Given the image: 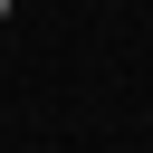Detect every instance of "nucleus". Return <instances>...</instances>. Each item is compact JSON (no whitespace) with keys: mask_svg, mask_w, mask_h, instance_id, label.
Returning <instances> with one entry per match:
<instances>
[{"mask_svg":"<svg viewBox=\"0 0 153 153\" xmlns=\"http://www.w3.org/2000/svg\"><path fill=\"white\" fill-rule=\"evenodd\" d=\"M0 19H10V0H0Z\"/></svg>","mask_w":153,"mask_h":153,"instance_id":"f257e3e1","label":"nucleus"}]
</instances>
